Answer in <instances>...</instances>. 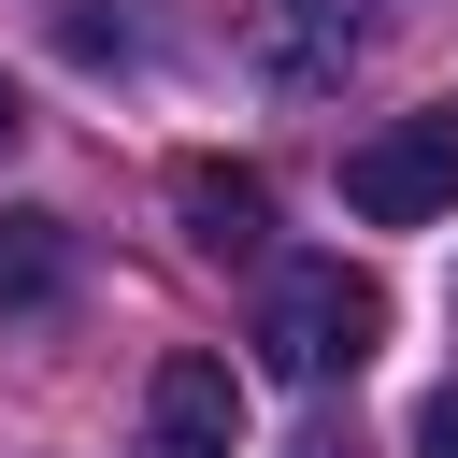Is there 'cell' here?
<instances>
[{"instance_id":"cell-1","label":"cell","mask_w":458,"mask_h":458,"mask_svg":"<svg viewBox=\"0 0 458 458\" xmlns=\"http://www.w3.org/2000/svg\"><path fill=\"white\" fill-rule=\"evenodd\" d=\"M372 344H386V286H372V272H344V258H286V272L258 286V372L329 386V372H358Z\"/></svg>"},{"instance_id":"cell-2","label":"cell","mask_w":458,"mask_h":458,"mask_svg":"<svg viewBox=\"0 0 458 458\" xmlns=\"http://www.w3.org/2000/svg\"><path fill=\"white\" fill-rule=\"evenodd\" d=\"M344 215H372V229L458 215V100H415V114H386V129H358V143H344Z\"/></svg>"},{"instance_id":"cell-3","label":"cell","mask_w":458,"mask_h":458,"mask_svg":"<svg viewBox=\"0 0 458 458\" xmlns=\"http://www.w3.org/2000/svg\"><path fill=\"white\" fill-rule=\"evenodd\" d=\"M129 458H243V386H229V358H157L143 372V444Z\"/></svg>"},{"instance_id":"cell-4","label":"cell","mask_w":458,"mask_h":458,"mask_svg":"<svg viewBox=\"0 0 458 458\" xmlns=\"http://www.w3.org/2000/svg\"><path fill=\"white\" fill-rule=\"evenodd\" d=\"M172 215H186L200 258H258V243H272V186H258L243 157H186V172H172Z\"/></svg>"},{"instance_id":"cell-5","label":"cell","mask_w":458,"mask_h":458,"mask_svg":"<svg viewBox=\"0 0 458 458\" xmlns=\"http://www.w3.org/2000/svg\"><path fill=\"white\" fill-rule=\"evenodd\" d=\"M72 272H86L72 215L14 200V215H0V329H14V315H57V301H72Z\"/></svg>"},{"instance_id":"cell-6","label":"cell","mask_w":458,"mask_h":458,"mask_svg":"<svg viewBox=\"0 0 458 458\" xmlns=\"http://www.w3.org/2000/svg\"><path fill=\"white\" fill-rule=\"evenodd\" d=\"M358 29H372L358 0H272V29H258V43H272V72H286V86H329V72L358 57Z\"/></svg>"},{"instance_id":"cell-7","label":"cell","mask_w":458,"mask_h":458,"mask_svg":"<svg viewBox=\"0 0 458 458\" xmlns=\"http://www.w3.org/2000/svg\"><path fill=\"white\" fill-rule=\"evenodd\" d=\"M57 43H72L86 72H114V57H143V14H129V0H57Z\"/></svg>"},{"instance_id":"cell-8","label":"cell","mask_w":458,"mask_h":458,"mask_svg":"<svg viewBox=\"0 0 458 458\" xmlns=\"http://www.w3.org/2000/svg\"><path fill=\"white\" fill-rule=\"evenodd\" d=\"M415 458H458V386H429V401H415Z\"/></svg>"},{"instance_id":"cell-9","label":"cell","mask_w":458,"mask_h":458,"mask_svg":"<svg viewBox=\"0 0 458 458\" xmlns=\"http://www.w3.org/2000/svg\"><path fill=\"white\" fill-rule=\"evenodd\" d=\"M286 458H358V429H344V415H315V429H301Z\"/></svg>"},{"instance_id":"cell-10","label":"cell","mask_w":458,"mask_h":458,"mask_svg":"<svg viewBox=\"0 0 458 458\" xmlns=\"http://www.w3.org/2000/svg\"><path fill=\"white\" fill-rule=\"evenodd\" d=\"M14 129H29V100H14V86H0V157H14Z\"/></svg>"}]
</instances>
